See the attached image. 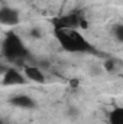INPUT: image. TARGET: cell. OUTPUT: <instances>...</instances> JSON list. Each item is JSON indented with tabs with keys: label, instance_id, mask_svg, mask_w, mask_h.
<instances>
[{
	"label": "cell",
	"instance_id": "cell-1",
	"mask_svg": "<svg viewBox=\"0 0 123 124\" xmlns=\"http://www.w3.org/2000/svg\"><path fill=\"white\" fill-rule=\"evenodd\" d=\"M55 38L64 51L72 54L90 52L91 43L77 29H55Z\"/></svg>",
	"mask_w": 123,
	"mask_h": 124
},
{
	"label": "cell",
	"instance_id": "cell-2",
	"mask_svg": "<svg viewBox=\"0 0 123 124\" xmlns=\"http://www.w3.org/2000/svg\"><path fill=\"white\" fill-rule=\"evenodd\" d=\"M1 52L3 56L10 62H23V66L28 65L26 61L29 58V52L25 48L22 39L15 35V33H9L1 45Z\"/></svg>",
	"mask_w": 123,
	"mask_h": 124
},
{
	"label": "cell",
	"instance_id": "cell-3",
	"mask_svg": "<svg viewBox=\"0 0 123 124\" xmlns=\"http://www.w3.org/2000/svg\"><path fill=\"white\" fill-rule=\"evenodd\" d=\"M54 23H55V29H78V28L86 29L87 26L84 17L78 13H68L65 16L57 17Z\"/></svg>",
	"mask_w": 123,
	"mask_h": 124
},
{
	"label": "cell",
	"instance_id": "cell-4",
	"mask_svg": "<svg viewBox=\"0 0 123 124\" xmlns=\"http://www.w3.org/2000/svg\"><path fill=\"white\" fill-rule=\"evenodd\" d=\"M0 23L3 26H16L20 23V13L12 6L3 4L0 9Z\"/></svg>",
	"mask_w": 123,
	"mask_h": 124
},
{
	"label": "cell",
	"instance_id": "cell-5",
	"mask_svg": "<svg viewBox=\"0 0 123 124\" xmlns=\"http://www.w3.org/2000/svg\"><path fill=\"white\" fill-rule=\"evenodd\" d=\"M28 82V78L23 72L16 69L15 66H10L3 72V85H23Z\"/></svg>",
	"mask_w": 123,
	"mask_h": 124
},
{
	"label": "cell",
	"instance_id": "cell-6",
	"mask_svg": "<svg viewBox=\"0 0 123 124\" xmlns=\"http://www.w3.org/2000/svg\"><path fill=\"white\" fill-rule=\"evenodd\" d=\"M23 74L28 78V81H31V82L44 84L46 81V77H45L44 71L38 65H25L23 66Z\"/></svg>",
	"mask_w": 123,
	"mask_h": 124
},
{
	"label": "cell",
	"instance_id": "cell-7",
	"mask_svg": "<svg viewBox=\"0 0 123 124\" xmlns=\"http://www.w3.org/2000/svg\"><path fill=\"white\" fill-rule=\"evenodd\" d=\"M10 104L18 107V108H23V110H32L36 107V101L26 94L15 95L13 98H10Z\"/></svg>",
	"mask_w": 123,
	"mask_h": 124
},
{
	"label": "cell",
	"instance_id": "cell-8",
	"mask_svg": "<svg viewBox=\"0 0 123 124\" xmlns=\"http://www.w3.org/2000/svg\"><path fill=\"white\" fill-rule=\"evenodd\" d=\"M110 124H123V107H116L109 113Z\"/></svg>",
	"mask_w": 123,
	"mask_h": 124
},
{
	"label": "cell",
	"instance_id": "cell-9",
	"mask_svg": "<svg viewBox=\"0 0 123 124\" xmlns=\"http://www.w3.org/2000/svg\"><path fill=\"white\" fill-rule=\"evenodd\" d=\"M113 36L116 38V40L123 43V25H116L113 28Z\"/></svg>",
	"mask_w": 123,
	"mask_h": 124
},
{
	"label": "cell",
	"instance_id": "cell-10",
	"mask_svg": "<svg viewBox=\"0 0 123 124\" xmlns=\"http://www.w3.org/2000/svg\"><path fill=\"white\" fill-rule=\"evenodd\" d=\"M29 35H31L32 39H41V36H42V33L39 31V28H32L31 32H29Z\"/></svg>",
	"mask_w": 123,
	"mask_h": 124
}]
</instances>
